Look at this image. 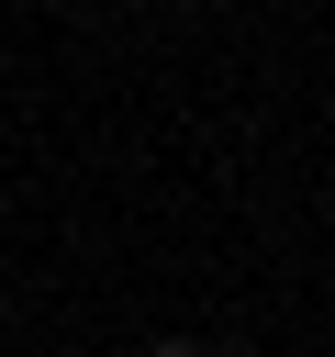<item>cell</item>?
Wrapping results in <instances>:
<instances>
[{
  "instance_id": "obj_1",
  "label": "cell",
  "mask_w": 335,
  "mask_h": 357,
  "mask_svg": "<svg viewBox=\"0 0 335 357\" xmlns=\"http://www.w3.org/2000/svg\"><path fill=\"white\" fill-rule=\"evenodd\" d=\"M145 357H212V346H201V335H156Z\"/></svg>"
},
{
  "instance_id": "obj_2",
  "label": "cell",
  "mask_w": 335,
  "mask_h": 357,
  "mask_svg": "<svg viewBox=\"0 0 335 357\" xmlns=\"http://www.w3.org/2000/svg\"><path fill=\"white\" fill-rule=\"evenodd\" d=\"M0 223H11V190H0Z\"/></svg>"
}]
</instances>
